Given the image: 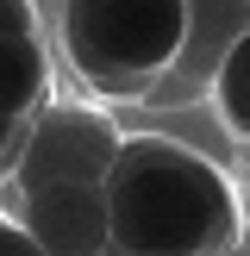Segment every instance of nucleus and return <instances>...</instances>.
<instances>
[{"instance_id":"39448f33","label":"nucleus","mask_w":250,"mask_h":256,"mask_svg":"<svg viewBox=\"0 0 250 256\" xmlns=\"http://www.w3.org/2000/svg\"><path fill=\"white\" fill-rule=\"evenodd\" d=\"M19 225L44 256H106V244H112L106 188H88V182H62V188L25 194Z\"/></svg>"},{"instance_id":"7ed1b4c3","label":"nucleus","mask_w":250,"mask_h":256,"mask_svg":"<svg viewBox=\"0 0 250 256\" xmlns=\"http://www.w3.org/2000/svg\"><path fill=\"white\" fill-rule=\"evenodd\" d=\"M119 125L106 112L88 106H44L19 138V162H12V194H38V188H62V182H88L100 188L119 162Z\"/></svg>"},{"instance_id":"9b49d317","label":"nucleus","mask_w":250,"mask_h":256,"mask_svg":"<svg viewBox=\"0 0 250 256\" xmlns=\"http://www.w3.org/2000/svg\"><path fill=\"white\" fill-rule=\"evenodd\" d=\"M238 175L250 182V144H238Z\"/></svg>"},{"instance_id":"20e7f679","label":"nucleus","mask_w":250,"mask_h":256,"mask_svg":"<svg viewBox=\"0 0 250 256\" xmlns=\"http://www.w3.org/2000/svg\"><path fill=\"white\" fill-rule=\"evenodd\" d=\"M250 32V0H188V38H182V56L162 69V82L150 88L138 106H194V100L212 94V82H219L225 56H232V44Z\"/></svg>"},{"instance_id":"6e6552de","label":"nucleus","mask_w":250,"mask_h":256,"mask_svg":"<svg viewBox=\"0 0 250 256\" xmlns=\"http://www.w3.org/2000/svg\"><path fill=\"white\" fill-rule=\"evenodd\" d=\"M0 32H25V38H44V32H38V6H32V0H0Z\"/></svg>"},{"instance_id":"0eeeda50","label":"nucleus","mask_w":250,"mask_h":256,"mask_svg":"<svg viewBox=\"0 0 250 256\" xmlns=\"http://www.w3.org/2000/svg\"><path fill=\"white\" fill-rule=\"evenodd\" d=\"M206 100L219 112V125L232 132V144H250V32L232 44V56H225V69H219Z\"/></svg>"},{"instance_id":"9d476101","label":"nucleus","mask_w":250,"mask_h":256,"mask_svg":"<svg viewBox=\"0 0 250 256\" xmlns=\"http://www.w3.org/2000/svg\"><path fill=\"white\" fill-rule=\"evenodd\" d=\"M19 138H25V125H12L6 112H0V162H6L12 150H19Z\"/></svg>"},{"instance_id":"1a4fd4ad","label":"nucleus","mask_w":250,"mask_h":256,"mask_svg":"<svg viewBox=\"0 0 250 256\" xmlns=\"http://www.w3.org/2000/svg\"><path fill=\"white\" fill-rule=\"evenodd\" d=\"M0 256H44V250L25 238V225H19V219H0Z\"/></svg>"},{"instance_id":"423d86ee","label":"nucleus","mask_w":250,"mask_h":256,"mask_svg":"<svg viewBox=\"0 0 250 256\" xmlns=\"http://www.w3.org/2000/svg\"><path fill=\"white\" fill-rule=\"evenodd\" d=\"M50 106V56L44 38L25 32H0V112L12 125H32Z\"/></svg>"},{"instance_id":"f03ea898","label":"nucleus","mask_w":250,"mask_h":256,"mask_svg":"<svg viewBox=\"0 0 250 256\" xmlns=\"http://www.w3.org/2000/svg\"><path fill=\"white\" fill-rule=\"evenodd\" d=\"M62 50L106 100H144L188 38V0H62Z\"/></svg>"},{"instance_id":"f8f14e48","label":"nucleus","mask_w":250,"mask_h":256,"mask_svg":"<svg viewBox=\"0 0 250 256\" xmlns=\"http://www.w3.org/2000/svg\"><path fill=\"white\" fill-rule=\"evenodd\" d=\"M225 256H250V250H244V244H232V250H225Z\"/></svg>"},{"instance_id":"f257e3e1","label":"nucleus","mask_w":250,"mask_h":256,"mask_svg":"<svg viewBox=\"0 0 250 256\" xmlns=\"http://www.w3.org/2000/svg\"><path fill=\"white\" fill-rule=\"evenodd\" d=\"M106 256H225L244 244V206L225 162L175 138H125L106 182Z\"/></svg>"}]
</instances>
